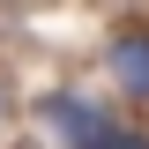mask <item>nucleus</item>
I'll return each instance as SVG.
<instances>
[{
  "instance_id": "nucleus-1",
  "label": "nucleus",
  "mask_w": 149,
  "mask_h": 149,
  "mask_svg": "<svg viewBox=\"0 0 149 149\" xmlns=\"http://www.w3.org/2000/svg\"><path fill=\"white\" fill-rule=\"evenodd\" d=\"M37 127L52 134L60 149H82L97 127H104V104L82 97V90H45V97H37Z\"/></svg>"
},
{
  "instance_id": "nucleus-3",
  "label": "nucleus",
  "mask_w": 149,
  "mask_h": 149,
  "mask_svg": "<svg viewBox=\"0 0 149 149\" xmlns=\"http://www.w3.org/2000/svg\"><path fill=\"white\" fill-rule=\"evenodd\" d=\"M82 149H149V127H119V119H104Z\"/></svg>"
},
{
  "instance_id": "nucleus-2",
  "label": "nucleus",
  "mask_w": 149,
  "mask_h": 149,
  "mask_svg": "<svg viewBox=\"0 0 149 149\" xmlns=\"http://www.w3.org/2000/svg\"><path fill=\"white\" fill-rule=\"evenodd\" d=\"M104 67H112V82L127 97H149V30H119L112 52H104Z\"/></svg>"
}]
</instances>
